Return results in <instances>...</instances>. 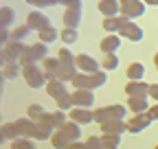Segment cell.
<instances>
[{
  "label": "cell",
  "mask_w": 158,
  "mask_h": 149,
  "mask_svg": "<svg viewBox=\"0 0 158 149\" xmlns=\"http://www.w3.org/2000/svg\"><path fill=\"white\" fill-rule=\"evenodd\" d=\"M106 81H108V74H106V70H97V72H81V70H77L70 83H73V88L97 90V88L106 86Z\"/></svg>",
  "instance_id": "obj_1"
},
{
  "label": "cell",
  "mask_w": 158,
  "mask_h": 149,
  "mask_svg": "<svg viewBox=\"0 0 158 149\" xmlns=\"http://www.w3.org/2000/svg\"><path fill=\"white\" fill-rule=\"evenodd\" d=\"M94 112V123H106V121H116V119H125L127 114V107L121 103H112V105H103V107H97Z\"/></svg>",
  "instance_id": "obj_2"
},
{
  "label": "cell",
  "mask_w": 158,
  "mask_h": 149,
  "mask_svg": "<svg viewBox=\"0 0 158 149\" xmlns=\"http://www.w3.org/2000/svg\"><path fill=\"white\" fill-rule=\"evenodd\" d=\"M22 77H24L27 86L33 88V90H40V88L46 86L44 68H40L37 64H24V66H22Z\"/></svg>",
  "instance_id": "obj_3"
},
{
  "label": "cell",
  "mask_w": 158,
  "mask_h": 149,
  "mask_svg": "<svg viewBox=\"0 0 158 149\" xmlns=\"http://www.w3.org/2000/svg\"><path fill=\"white\" fill-rule=\"evenodd\" d=\"M48 44L44 42H35V44H29L22 53V59H20V64H37V62H44L48 57Z\"/></svg>",
  "instance_id": "obj_4"
},
{
  "label": "cell",
  "mask_w": 158,
  "mask_h": 149,
  "mask_svg": "<svg viewBox=\"0 0 158 149\" xmlns=\"http://www.w3.org/2000/svg\"><path fill=\"white\" fill-rule=\"evenodd\" d=\"M15 125H18L20 136H27V138H33V140H46V134L42 132V129H40L37 121H33V119L24 116V119H18V121H15Z\"/></svg>",
  "instance_id": "obj_5"
},
{
  "label": "cell",
  "mask_w": 158,
  "mask_h": 149,
  "mask_svg": "<svg viewBox=\"0 0 158 149\" xmlns=\"http://www.w3.org/2000/svg\"><path fill=\"white\" fill-rule=\"evenodd\" d=\"M121 2V15L125 18H141L145 13V2L143 0H118Z\"/></svg>",
  "instance_id": "obj_6"
},
{
  "label": "cell",
  "mask_w": 158,
  "mask_h": 149,
  "mask_svg": "<svg viewBox=\"0 0 158 149\" xmlns=\"http://www.w3.org/2000/svg\"><path fill=\"white\" fill-rule=\"evenodd\" d=\"M81 15H84V5H77V7H68L62 15V22L66 29H77L81 24Z\"/></svg>",
  "instance_id": "obj_7"
},
{
  "label": "cell",
  "mask_w": 158,
  "mask_h": 149,
  "mask_svg": "<svg viewBox=\"0 0 158 149\" xmlns=\"http://www.w3.org/2000/svg\"><path fill=\"white\" fill-rule=\"evenodd\" d=\"M68 119L79 123V125H90V123H94V112L90 107H77L75 105L73 110H68Z\"/></svg>",
  "instance_id": "obj_8"
},
{
  "label": "cell",
  "mask_w": 158,
  "mask_h": 149,
  "mask_svg": "<svg viewBox=\"0 0 158 149\" xmlns=\"http://www.w3.org/2000/svg\"><path fill=\"white\" fill-rule=\"evenodd\" d=\"M73 103H75L77 107H92V105H94V90L75 88V90H73Z\"/></svg>",
  "instance_id": "obj_9"
},
{
  "label": "cell",
  "mask_w": 158,
  "mask_h": 149,
  "mask_svg": "<svg viewBox=\"0 0 158 149\" xmlns=\"http://www.w3.org/2000/svg\"><path fill=\"white\" fill-rule=\"evenodd\" d=\"M27 26L31 29V31H42V29H46V26H51V20L42 13V11H29V15H27Z\"/></svg>",
  "instance_id": "obj_10"
},
{
  "label": "cell",
  "mask_w": 158,
  "mask_h": 149,
  "mask_svg": "<svg viewBox=\"0 0 158 149\" xmlns=\"http://www.w3.org/2000/svg\"><path fill=\"white\" fill-rule=\"evenodd\" d=\"M118 35L125 37V40H130V42H141V40H143V29L138 26V24H134L132 20H127V22L121 26Z\"/></svg>",
  "instance_id": "obj_11"
},
{
  "label": "cell",
  "mask_w": 158,
  "mask_h": 149,
  "mask_svg": "<svg viewBox=\"0 0 158 149\" xmlns=\"http://www.w3.org/2000/svg\"><path fill=\"white\" fill-rule=\"evenodd\" d=\"M24 48H27V44H24V42H13V40H11V42L2 48L5 59H7V62H20V59H22Z\"/></svg>",
  "instance_id": "obj_12"
},
{
  "label": "cell",
  "mask_w": 158,
  "mask_h": 149,
  "mask_svg": "<svg viewBox=\"0 0 158 149\" xmlns=\"http://www.w3.org/2000/svg\"><path fill=\"white\" fill-rule=\"evenodd\" d=\"M75 66L81 72H97L99 70V62L94 57H90V55H86V53H79L75 57Z\"/></svg>",
  "instance_id": "obj_13"
},
{
  "label": "cell",
  "mask_w": 158,
  "mask_h": 149,
  "mask_svg": "<svg viewBox=\"0 0 158 149\" xmlns=\"http://www.w3.org/2000/svg\"><path fill=\"white\" fill-rule=\"evenodd\" d=\"M149 125H152V119H149L147 112H145V114H134L132 121L127 123V132L138 134V132H143V129H147Z\"/></svg>",
  "instance_id": "obj_14"
},
{
  "label": "cell",
  "mask_w": 158,
  "mask_h": 149,
  "mask_svg": "<svg viewBox=\"0 0 158 149\" xmlns=\"http://www.w3.org/2000/svg\"><path fill=\"white\" fill-rule=\"evenodd\" d=\"M97 9H99V13L106 15V18L121 15V2H118V0H99Z\"/></svg>",
  "instance_id": "obj_15"
},
{
  "label": "cell",
  "mask_w": 158,
  "mask_h": 149,
  "mask_svg": "<svg viewBox=\"0 0 158 149\" xmlns=\"http://www.w3.org/2000/svg\"><path fill=\"white\" fill-rule=\"evenodd\" d=\"M123 132H127V123H125L123 119L101 123V134H116V136H121Z\"/></svg>",
  "instance_id": "obj_16"
},
{
  "label": "cell",
  "mask_w": 158,
  "mask_h": 149,
  "mask_svg": "<svg viewBox=\"0 0 158 149\" xmlns=\"http://www.w3.org/2000/svg\"><path fill=\"white\" fill-rule=\"evenodd\" d=\"M99 48L101 53H116L121 48V35L118 33H112V35H106L101 42H99Z\"/></svg>",
  "instance_id": "obj_17"
},
{
  "label": "cell",
  "mask_w": 158,
  "mask_h": 149,
  "mask_svg": "<svg viewBox=\"0 0 158 149\" xmlns=\"http://www.w3.org/2000/svg\"><path fill=\"white\" fill-rule=\"evenodd\" d=\"M130 20V18H125V15H112V18H103V31H108V33H118L121 31V26L125 24Z\"/></svg>",
  "instance_id": "obj_18"
},
{
  "label": "cell",
  "mask_w": 158,
  "mask_h": 149,
  "mask_svg": "<svg viewBox=\"0 0 158 149\" xmlns=\"http://www.w3.org/2000/svg\"><path fill=\"white\" fill-rule=\"evenodd\" d=\"M127 107H130L132 114H145L149 110L147 97H127Z\"/></svg>",
  "instance_id": "obj_19"
},
{
  "label": "cell",
  "mask_w": 158,
  "mask_h": 149,
  "mask_svg": "<svg viewBox=\"0 0 158 149\" xmlns=\"http://www.w3.org/2000/svg\"><path fill=\"white\" fill-rule=\"evenodd\" d=\"M125 92L127 97H149V86L143 81H127Z\"/></svg>",
  "instance_id": "obj_20"
},
{
  "label": "cell",
  "mask_w": 158,
  "mask_h": 149,
  "mask_svg": "<svg viewBox=\"0 0 158 149\" xmlns=\"http://www.w3.org/2000/svg\"><path fill=\"white\" fill-rule=\"evenodd\" d=\"M59 129H62V132H64L70 140H79V138H81V125L75 123V121H66Z\"/></svg>",
  "instance_id": "obj_21"
},
{
  "label": "cell",
  "mask_w": 158,
  "mask_h": 149,
  "mask_svg": "<svg viewBox=\"0 0 158 149\" xmlns=\"http://www.w3.org/2000/svg\"><path fill=\"white\" fill-rule=\"evenodd\" d=\"M64 92H66V83L64 81H59V79H48L46 81V95L48 97L57 99L59 95H64Z\"/></svg>",
  "instance_id": "obj_22"
},
{
  "label": "cell",
  "mask_w": 158,
  "mask_h": 149,
  "mask_svg": "<svg viewBox=\"0 0 158 149\" xmlns=\"http://www.w3.org/2000/svg\"><path fill=\"white\" fill-rule=\"evenodd\" d=\"M59 59L57 57H46L44 62H42V68H44V74H46V81L48 79H55V74H57V70H59Z\"/></svg>",
  "instance_id": "obj_23"
},
{
  "label": "cell",
  "mask_w": 158,
  "mask_h": 149,
  "mask_svg": "<svg viewBox=\"0 0 158 149\" xmlns=\"http://www.w3.org/2000/svg\"><path fill=\"white\" fill-rule=\"evenodd\" d=\"M125 72H127V79H130V81H141L143 74H145V66H143L141 62H132Z\"/></svg>",
  "instance_id": "obj_24"
},
{
  "label": "cell",
  "mask_w": 158,
  "mask_h": 149,
  "mask_svg": "<svg viewBox=\"0 0 158 149\" xmlns=\"http://www.w3.org/2000/svg\"><path fill=\"white\" fill-rule=\"evenodd\" d=\"M51 145L55 147V149H68V145H70V138L62 132V129H55L53 132V136H51Z\"/></svg>",
  "instance_id": "obj_25"
},
{
  "label": "cell",
  "mask_w": 158,
  "mask_h": 149,
  "mask_svg": "<svg viewBox=\"0 0 158 149\" xmlns=\"http://www.w3.org/2000/svg\"><path fill=\"white\" fill-rule=\"evenodd\" d=\"M15 20V11L13 7H2L0 9V29H9Z\"/></svg>",
  "instance_id": "obj_26"
},
{
  "label": "cell",
  "mask_w": 158,
  "mask_h": 149,
  "mask_svg": "<svg viewBox=\"0 0 158 149\" xmlns=\"http://www.w3.org/2000/svg\"><path fill=\"white\" fill-rule=\"evenodd\" d=\"M99 140H101V149H118L121 145V136L116 134H101Z\"/></svg>",
  "instance_id": "obj_27"
},
{
  "label": "cell",
  "mask_w": 158,
  "mask_h": 149,
  "mask_svg": "<svg viewBox=\"0 0 158 149\" xmlns=\"http://www.w3.org/2000/svg\"><path fill=\"white\" fill-rule=\"evenodd\" d=\"M2 72H5L7 79H15V77L22 74V64H20V62H7L2 66Z\"/></svg>",
  "instance_id": "obj_28"
},
{
  "label": "cell",
  "mask_w": 158,
  "mask_h": 149,
  "mask_svg": "<svg viewBox=\"0 0 158 149\" xmlns=\"http://www.w3.org/2000/svg\"><path fill=\"white\" fill-rule=\"evenodd\" d=\"M75 57H77V55H73L66 46H62V48L57 50V59H59V64H62V66H73V68H77V66H75Z\"/></svg>",
  "instance_id": "obj_29"
},
{
  "label": "cell",
  "mask_w": 158,
  "mask_h": 149,
  "mask_svg": "<svg viewBox=\"0 0 158 149\" xmlns=\"http://www.w3.org/2000/svg\"><path fill=\"white\" fill-rule=\"evenodd\" d=\"M37 35H40V42H44V44H53L55 40H59V31H57V29H53V26L42 29Z\"/></svg>",
  "instance_id": "obj_30"
},
{
  "label": "cell",
  "mask_w": 158,
  "mask_h": 149,
  "mask_svg": "<svg viewBox=\"0 0 158 149\" xmlns=\"http://www.w3.org/2000/svg\"><path fill=\"white\" fill-rule=\"evenodd\" d=\"M55 103H57V107L59 110H64V112H68V110H73L75 107V103H73V92H64V95H59L57 99H55Z\"/></svg>",
  "instance_id": "obj_31"
},
{
  "label": "cell",
  "mask_w": 158,
  "mask_h": 149,
  "mask_svg": "<svg viewBox=\"0 0 158 149\" xmlns=\"http://www.w3.org/2000/svg\"><path fill=\"white\" fill-rule=\"evenodd\" d=\"M75 72H77V68H73V66H59V70H57V74H55V79L68 83V81H73Z\"/></svg>",
  "instance_id": "obj_32"
},
{
  "label": "cell",
  "mask_w": 158,
  "mask_h": 149,
  "mask_svg": "<svg viewBox=\"0 0 158 149\" xmlns=\"http://www.w3.org/2000/svg\"><path fill=\"white\" fill-rule=\"evenodd\" d=\"M11 149H37V145H35V140H33V138L20 136V138L11 140Z\"/></svg>",
  "instance_id": "obj_33"
},
{
  "label": "cell",
  "mask_w": 158,
  "mask_h": 149,
  "mask_svg": "<svg viewBox=\"0 0 158 149\" xmlns=\"http://www.w3.org/2000/svg\"><path fill=\"white\" fill-rule=\"evenodd\" d=\"M101 68H103V70H114V68H118V57H116V53H106V55H103Z\"/></svg>",
  "instance_id": "obj_34"
},
{
  "label": "cell",
  "mask_w": 158,
  "mask_h": 149,
  "mask_svg": "<svg viewBox=\"0 0 158 149\" xmlns=\"http://www.w3.org/2000/svg\"><path fill=\"white\" fill-rule=\"evenodd\" d=\"M77 37H79L77 29H66V26H64V31L59 33V40H62L64 44H75V42H77Z\"/></svg>",
  "instance_id": "obj_35"
},
{
  "label": "cell",
  "mask_w": 158,
  "mask_h": 149,
  "mask_svg": "<svg viewBox=\"0 0 158 149\" xmlns=\"http://www.w3.org/2000/svg\"><path fill=\"white\" fill-rule=\"evenodd\" d=\"M31 33V29L27 26V24H22V26H15L13 31H11V40L13 42H24V37Z\"/></svg>",
  "instance_id": "obj_36"
},
{
  "label": "cell",
  "mask_w": 158,
  "mask_h": 149,
  "mask_svg": "<svg viewBox=\"0 0 158 149\" xmlns=\"http://www.w3.org/2000/svg\"><path fill=\"white\" fill-rule=\"evenodd\" d=\"M51 121H53V125H55V129H59L66 121H68V116H66V112L64 110H57V112H51Z\"/></svg>",
  "instance_id": "obj_37"
},
{
  "label": "cell",
  "mask_w": 158,
  "mask_h": 149,
  "mask_svg": "<svg viewBox=\"0 0 158 149\" xmlns=\"http://www.w3.org/2000/svg\"><path fill=\"white\" fill-rule=\"evenodd\" d=\"M44 112H46V110L40 105V103H31V105L27 107V116H29V119H33V121H37L40 116L44 114Z\"/></svg>",
  "instance_id": "obj_38"
},
{
  "label": "cell",
  "mask_w": 158,
  "mask_h": 149,
  "mask_svg": "<svg viewBox=\"0 0 158 149\" xmlns=\"http://www.w3.org/2000/svg\"><path fill=\"white\" fill-rule=\"evenodd\" d=\"M2 132L7 134V138H9V140L20 138V132H18V125H15V121H13V123H5V125H2Z\"/></svg>",
  "instance_id": "obj_39"
},
{
  "label": "cell",
  "mask_w": 158,
  "mask_h": 149,
  "mask_svg": "<svg viewBox=\"0 0 158 149\" xmlns=\"http://www.w3.org/2000/svg\"><path fill=\"white\" fill-rule=\"evenodd\" d=\"M24 2L33 5V7H37V9H46V7H55V5H59V0H24Z\"/></svg>",
  "instance_id": "obj_40"
},
{
  "label": "cell",
  "mask_w": 158,
  "mask_h": 149,
  "mask_svg": "<svg viewBox=\"0 0 158 149\" xmlns=\"http://www.w3.org/2000/svg\"><path fill=\"white\" fill-rule=\"evenodd\" d=\"M11 42V31L9 29H0V48H5Z\"/></svg>",
  "instance_id": "obj_41"
},
{
  "label": "cell",
  "mask_w": 158,
  "mask_h": 149,
  "mask_svg": "<svg viewBox=\"0 0 158 149\" xmlns=\"http://www.w3.org/2000/svg\"><path fill=\"white\" fill-rule=\"evenodd\" d=\"M84 143H86V149H101V140H99V136H90Z\"/></svg>",
  "instance_id": "obj_42"
},
{
  "label": "cell",
  "mask_w": 158,
  "mask_h": 149,
  "mask_svg": "<svg viewBox=\"0 0 158 149\" xmlns=\"http://www.w3.org/2000/svg\"><path fill=\"white\" fill-rule=\"evenodd\" d=\"M147 114H149V119H152V121H158V103H156V105H149Z\"/></svg>",
  "instance_id": "obj_43"
},
{
  "label": "cell",
  "mask_w": 158,
  "mask_h": 149,
  "mask_svg": "<svg viewBox=\"0 0 158 149\" xmlns=\"http://www.w3.org/2000/svg\"><path fill=\"white\" fill-rule=\"evenodd\" d=\"M149 97L158 103V83H152V86H149Z\"/></svg>",
  "instance_id": "obj_44"
},
{
  "label": "cell",
  "mask_w": 158,
  "mask_h": 149,
  "mask_svg": "<svg viewBox=\"0 0 158 149\" xmlns=\"http://www.w3.org/2000/svg\"><path fill=\"white\" fill-rule=\"evenodd\" d=\"M59 5H64V7L68 9V7H77V5H81V0H59Z\"/></svg>",
  "instance_id": "obj_45"
},
{
  "label": "cell",
  "mask_w": 158,
  "mask_h": 149,
  "mask_svg": "<svg viewBox=\"0 0 158 149\" xmlns=\"http://www.w3.org/2000/svg\"><path fill=\"white\" fill-rule=\"evenodd\" d=\"M68 149H86V143H81V140H70Z\"/></svg>",
  "instance_id": "obj_46"
},
{
  "label": "cell",
  "mask_w": 158,
  "mask_h": 149,
  "mask_svg": "<svg viewBox=\"0 0 158 149\" xmlns=\"http://www.w3.org/2000/svg\"><path fill=\"white\" fill-rule=\"evenodd\" d=\"M5 81H7V77H5L2 68H0V92H2V88H5Z\"/></svg>",
  "instance_id": "obj_47"
},
{
  "label": "cell",
  "mask_w": 158,
  "mask_h": 149,
  "mask_svg": "<svg viewBox=\"0 0 158 149\" xmlns=\"http://www.w3.org/2000/svg\"><path fill=\"white\" fill-rule=\"evenodd\" d=\"M7 140H9V138H7V134L2 132V127H0V145H5Z\"/></svg>",
  "instance_id": "obj_48"
},
{
  "label": "cell",
  "mask_w": 158,
  "mask_h": 149,
  "mask_svg": "<svg viewBox=\"0 0 158 149\" xmlns=\"http://www.w3.org/2000/svg\"><path fill=\"white\" fill-rule=\"evenodd\" d=\"M7 64V59H5V53H2V48H0V68H2Z\"/></svg>",
  "instance_id": "obj_49"
},
{
  "label": "cell",
  "mask_w": 158,
  "mask_h": 149,
  "mask_svg": "<svg viewBox=\"0 0 158 149\" xmlns=\"http://www.w3.org/2000/svg\"><path fill=\"white\" fill-rule=\"evenodd\" d=\"M145 5H158V0H143Z\"/></svg>",
  "instance_id": "obj_50"
},
{
  "label": "cell",
  "mask_w": 158,
  "mask_h": 149,
  "mask_svg": "<svg viewBox=\"0 0 158 149\" xmlns=\"http://www.w3.org/2000/svg\"><path fill=\"white\" fill-rule=\"evenodd\" d=\"M154 64H156V70H158V53L154 55Z\"/></svg>",
  "instance_id": "obj_51"
},
{
  "label": "cell",
  "mask_w": 158,
  "mask_h": 149,
  "mask_svg": "<svg viewBox=\"0 0 158 149\" xmlns=\"http://www.w3.org/2000/svg\"><path fill=\"white\" fill-rule=\"evenodd\" d=\"M154 149H158V145H156V147H154Z\"/></svg>",
  "instance_id": "obj_52"
},
{
  "label": "cell",
  "mask_w": 158,
  "mask_h": 149,
  "mask_svg": "<svg viewBox=\"0 0 158 149\" xmlns=\"http://www.w3.org/2000/svg\"><path fill=\"white\" fill-rule=\"evenodd\" d=\"M0 95H2V92H0Z\"/></svg>",
  "instance_id": "obj_53"
},
{
  "label": "cell",
  "mask_w": 158,
  "mask_h": 149,
  "mask_svg": "<svg viewBox=\"0 0 158 149\" xmlns=\"http://www.w3.org/2000/svg\"><path fill=\"white\" fill-rule=\"evenodd\" d=\"M0 119H2V116H0Z\"/></svg>",
  "instance_id": "obj_54"
}]
</instances>
